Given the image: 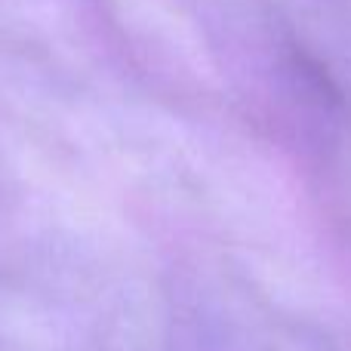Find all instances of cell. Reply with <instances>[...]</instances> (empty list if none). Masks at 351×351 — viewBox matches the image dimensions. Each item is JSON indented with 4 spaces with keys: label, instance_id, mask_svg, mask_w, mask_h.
<instances>
[]
</instances>
